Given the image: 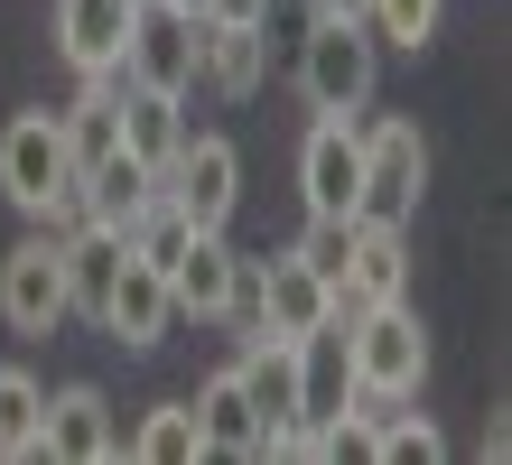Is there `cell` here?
Instances as JSON below:
<instances>
[{"mask_svg": "<svg viewBox=\"0 0 512 465\" xmlns=\"http://www.w3.org/2000/svg\"><path fill=\"white\" fill-rule=\"evenodd\" d=\"M345 326V363H354V400H382L401 410L429 382V326H419L410 298H382V307H336Z\"/></svg>", "mask_w": 512, "mask_h": 465, "instance_id": "obj_1", "label": "cell"}, {"mask_svg": "<svg viewBox=\"0 0 512 465\" xmlns=\"http://www.w3.org/2000/svg\"><path fill=\"white\" fill-rule=\"evenodd\" d=\"M0 196L28 224H66L75 214V149H66L56 112H10V131H0Z\"/></svg>", "mask_w": 512, "mask_h": 465, "instance_id": "obj_2", "label": "cell"}, {"mask_svg": "<svg viewBox=\"0 0 512 465\" xmlns=\"http://www.w3.org/2000/svg\"><path fill=\"white\" fill-rule=\"evenodd\" d=\"M298 93H308V112H364L382 93V38L364 19H308V38H298Z\"/></svg>", "mask_w": 512, "mask_h": 465, "instance_id": "obj_3", "label": "cell"}, {"mask_svg": "<svg viewBox=\"0 0 512 465\" xmlns=\"http://www.w3.org/2000/svg\"><path fill=\"white\" fill-rule=\"evenodd\" d=\"M354 140H364V214L373 224H410L419 186H429V131L410 112H354Z\"/></svg>", "mask_w": 512, "mask_h": 465, "instance_id": "obj_4", "label": "cell"}, {"mask_svg": "<svg viewBox=\"0 0 512 465\" xmlns=\"http://www.w3.org/2000/svg\"><path fill=\"white\" fill-rule=\"evenodd\" d=\"M196 56H205V19L177 0H140L122 28V84L149 93H196Z\"/></svg>", "mask_w": 512, "mask_h": 465, "instance_id": "obj_5", "label": "cell"}, {"mask_svg": "<svg viewBox=\"0 0 512 465\" xmlns=\"http://www.w3.org/2000/svg\"><path fill=\"white\" fill-rule=\"evenodd\" d=\"M159 196L187 214L196 233H224L233 205H243V149H233L224 131H187V140H177V159L159 168Z\"/></svg>", "mask_w": 512, "mask_h": 465, "instance_id": "obj_6", "label": "cell"}, {"mask_svg": "<svg viewBox=\"0 0 512 465\" xmlns=\"http://www.w3.org/2000/svg\"><path fill=\"white\" fill-rule=\"evenodd\" d=\"M0 317L10 335H56L75 317L66 307V252H56V224H38L28 242H10V261H0Z\"/></svg>", "mask_w": 512, "mask_h": 465, "instance_id": "obj_7", "label": "cell"}, {"mask_svg": "<svg viewBox=\"0 0 512 465\" xmlns=\"http://www.w3.org/2000/svg\"><path fill=\"white\" fill-rule=\"evenodd\" d=\"M298 196H308V214H364V140H354L345 112L308 121V140H298Z\"/></svg>", "mask_w": 512, "mask_h": 465, "instance_id": "obj_8", "label": "cell"}, {"mask_svg": "<svg viewBox=\"0 0 512 465\" xmlns=\"http://www.w3.org/2000/svg\"><path fill=\"white\" fill-rule=\"evenodd\" d=\"M38 456H56V465H103V456H122V410H112V391H103V382L47 391Z\"/></svg>", "mask_w": 512, "mask_h": 465, "instance_id": "obj_9", "label": "cell"}, {"mask_svg": "<svg viewBox=\"0 0 512 465\" xmlns=\"http://www.w3.org/2000/svg\"><path fill=\"white\" fill-rule=\"evenodd\" d=\"M94 326H103L122 354H159V345H168V326H177V307H168V270L122 261V279H112L103 307H94Z\"/></svg>", "mask_w": 512, "mask_h": 465, "instance_id": "obj_10", "label": "cell"}, {"mask_svg": "<svg viewBox=\"0 0 512 465\" xmlns=\"http://www.w3.org/2000/svg\"><path fill=\"white\" fill-rule=\"evenodd\" d=\"M140 205H159V168L131 159V149H112V159H94L75 177V214L66 224H103V233H131Z\"/></svg>", "mask_w": 512, "mask_h": 465, "instance_id": "obj_11", "label": "cell"}, {"mask_svg": "<svg viewBox=\"0 0 512 465\" xmlns=\"http://www.w3.org/2000/svg\"><path fill=\"white\" fill-rule=\"evenodd\" d=\"M252 289H261V335H317L326 317H336V289L298 261V252H280V261H252Z\"/></svg>", "mask_w": 512, "mask_h": 465, "instance_id": "obj_12", "label": "cell"}, {"mask_svg": "<svg viewBox=\"0 0 512 465\" xmlns=\"http://www.w3.org/2000/svg\"><path fill=\"white\" fill-rule=\"evenodd\" d=\"M410 224H354V261L336 279V307H382V298H410Z\"/></svg>", "mask_w": 512, "mask_h": 465, "instance_id": "obj_13", "label": "cell"}, {"mask_svg": "<svg viewBox=\"0 0 512 465\" xmlns=\"http://www.w3.org/2000/svg\"><path fill=\"white\" fill-rule=\"evenodd\" d=\"M196 84L215 93V103H252V93L270 84V19H252V28H233V19H205Z\"/></svg>", "mask_w": 512, "mask_h": 465, "instance_id": "obj_14", "label": "cell"}, {"mask_svg": "<svg viewBox=\"0 0 512 465\" xmlns=\"http://www.w3.org/2000/svg\"><path fill=\"white\" fill-rule=\"evenodd\" d=\"M233 279H243V252H233L224 233H187V252L168 261V307L196 317V326H215L224 298H233Z\"/></svg>", "mask_w": 512, "mask_h": 465, "instance_id": "obj_15", "label": "cell"}, {"mask_svg": "<svg viewBox=\"0 0 512 465\" xmlns=\"http://www.w3.org/2000/svg\"><path fill=\"white\" fill-rule=\"evenodd\" d=\"M140 0H56V56L66 75H122V28H131Z\"/></svg>", "mask_w": 512, "mask_h": 465, "instance_id": "obj_16", "label": "cell"}, {"mask_svg": "<svg viewBox=\"0 0 512 465\" xmlns=\"http://www.w3.org/2000/svg\"><path fill=\"white\" fill-rule=\"evenodd\" d=\"M345 400H354V363H345V326L326 317L317 335H298V419L326 428Z\"/></svg>", "mask_w": 512, "mask_h": 465, "instance_id": "obj_17", "label": "cell"}, {"mask_svg": "<svg viewBox=\"0 0 512 465\" xmlns=\"http://www.w3.org/2000/svg\"><path fill=\"white\" fill-rule=\"evenodd\" d=\"M56 252H66V307H75V317H94L103 289H112L122 261H131V242L103 233V224H56Z\"/></svg>", "mask_w": 512, "mask_h": 465, "instance_id": "obj_18", "label": "cell"}, {"mask_svg": "<svg viewBox=\"0 0 512 465\" xmlns=\"http://www.w3.org/2000/svg\"><path fill=\"white\" fill-rule=\"evenodd\" d=\"M187 131H196V121H187V93H149V84H122V149H131V159L168 168Z\"/></svg>", "mask_w": 512, "mask_h": 465, "instance_id": "obj_19", "label": "cell"}, {"mask_svg": "<svg viewBox=\"0 0 512 465\" xmlns=\"http://www.w3.org/2000/svg\"><path fill=\"white\" fill-rule=\"evenodd\" d=\"M196 428H205V456H261V428H252V400L233 382V363L196 382Z\"/></svg>", "mask_w": 512, "mask_h": 465, "instance_id": "obj_20", "label": "cell"}, {"mask_svg": "<svg viewBox=\"0 0 512 465\" xmlns=\"http://www.w3.org/2000/svg\"><path fill=\"white\" fill-rule=\"evenodd\" d=\"M122 456H140V465H196V456H205L196 400H149L140 428H122Z\"/></svg>", "mask_w": 512, "mask_h": 465, "instance_id": "obj_21", "label": "cell"}, {"mask_svg": "<svg viewBox=\"0 0 512 465\" xmlns=\"http://www.w3.org/2000/svg\"><path fill=\"white\" fill-rule=\"evenodd\" d=\"M38 428H47V382L19 363H0V465L38 456Z\"/></svg>", "mask_w": 512, "mask_h": 465, "instance_id": "obj_22", "label": "cell"}, {"mask_svg": "<svg viewBox=\"0 0 512 465\" xmlns=\"http://www.w3.org/2000/svg\"><path fill=\"white\" fill-rule=\"evenodd\" d=\"M364 28H373L382 47H410V56H419V47L447 28V0H364Z\"/></svg>", "mask_w": 512, "mask_h": 465, "instance_id": "obj_23", "label": "cell"}, {"mask_svg": "<svg viewBox=\"0 0 512 465\" xmlns=\"http://www.w3.org/2000/svg\"><path fill=\"white\" fill-rule=\"evenodd\" d=\"M354 224H364V214H308V233H298L289 252L308 261L326 289H336V279H345V261H354Z\"/></svg>", "mask_w": 512, "mask_h": 465, "instance_id": "obj_24", "label": "cell"}, {"mask_svg": "<svg viewBox=\"0 0 512 465\" xmlns=\"http://www.w3.org/2000/svg\"><path fill=\"white\" fill-rule=\"evenodd\" d=\"M187 233H196V224H187V214H177V205L159 196V205H140V224H131L122 242H131V261H149V270H168L177 252H187Z\"/></svg>", "mask_w": 512, "mask_h": 465, "instance_id": "obj_25", "label": "cell"}, {"mask_svg": "<svg viewBox=\"0 0 512 465\" xmlns=\"http://www.w3.org/2000/svg\"><path fill=\"white\" fill-rule=\"evenodd\" d=\"M438 456H447V438L410 410V400H401V410H382V465H438Z\"/></svg>", "mask_w": 512, "mask_h": 465, "instance_id": "obj_26", "label": "cell"}, {"mask_svg": "<svg viewBox=\"0 0 512 465\" xmlns=\"http://www.w3.org/2000/svg\"><path fill=\"white\" fill-rule=\"evenodd\" d=\"M196 19H233V28H252V19H270V0H196Z\"/></svg>", "mask_w": 512, "mask_h": 465, "instance_id": "obj_27", "label": "cell"}, {"mask_svg": "<svg viewBox=\"0 0 512 465\" xmlns=\"http://www.w3.org/2000/svg\"><path fill=\"white\" fill-rule=\"evenodd\" d=\"M308 19H364V0H308Z\"/></svg>", "mask_w": 512, "mask_h": 465, "instance_id": "obj_28", "label": "cell"}]
</instances>
